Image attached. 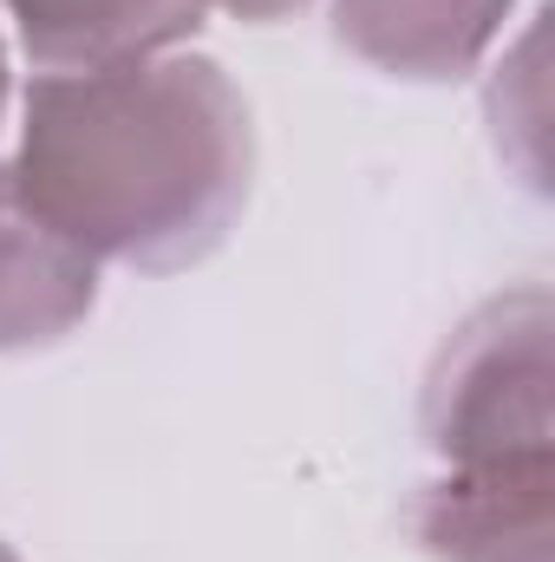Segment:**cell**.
I'll return each mask as SVG.
<instances>
[{
  "mask_svg": "<svg viewBox=\"0 0 555 562\" xmlns=\"http://www.w3.org/2000/svg\"><path fill=\"white\" fill-rule=\"evenodd\" d=\"M13 196L99 269L209 262L256 190V119L209 53H138L39 72L7 157Z\"/></svg>",
  "mask_w": 555,
  "mask_h": 562,
  "instance_id": "cell-1",
  "label": "cell"
},
{
  "mask_svg": "<svg viewBox=\"0 0 555 562\" xmlns=\"http://www.w3.org/2000/svg\"><path fill=\"white\" fill-rule=\"evenodd\" d=\"M550 288H510L471 307L438 347L418 400V438L444 491H555Z\"/></svg>",
  "mask_w": 555,
  "mask_h": 562,
  "instance_id": "cell-2",
  "label": "cell"
},
{
  "mask_svg": "<svg viewBox=\"0 0 555 562\" xmlns=\"http://www.w3.org/2000/svg\"><path fill=\"white\" fill-rule=\"evenodd\" d=\"M517 0H333V40L386 79L457 86L503 40Z\"/></svg>",
  "mask_w": 555,
  "mask_h": 562,
  "instance_id": "cell-3",
  "label": "cell"
},
{
  "mask_svg": "<svg viewBox=\"0 0 555 562\" xmlns=\"http://www.w3.org/2000/svg\"><path fill=\"white\" fill-rule=\"evenodd\" d=\"M99 307V262L53 236L0 164V353H46Z\"/></svg>",
  "mask_w": 555,
  "mask_h": 562,
  "instance_id": "cell-4",
  "label": "cell"
},
{
  "mask_svg": "<svg viewBox=\"0 0 555 562\" xmlns=\"http://www.w3.org/2000/svg\"><path fill=\"white\" fill-rule=\"evenodd\" d=\"M209 13V0H0V20H13V40L39 72L170 53Z\"/></svg>",
  "mask_w": 555,
  "mask_h": 562,
  "instance_id": "cell-5",
  "label": "cell"
},
{
  "mask_svg": "<svg viewBox=\"0 0 555 562\" xmlns=\"http://www.w3.org/2000/svg\"><path fill=\"white\" fill-rule=\"evenodd\" d=\"M209 7H223V13H236V20H249V26H275L287 13H301L307 0H209Z\"/></svg>",
  "mask_w": 555,
  "mask_h": 562,
  "instance_id": "cell-6",
  "label": "cell"
},
{
  "mask_svg": "<svg viewBox=\"0 0 555 562\" xmlns=\"http://www.w3.org/2000/svg\"><path fill=\"white\" fill-rule=\"evenodd\" d=\"M0 119H7V40H0Z\"/></svg>",
  "mask_w": 555,
  "mask_h": 562,
  "instance_id": "cell-7",
  "label": "cell"
},
{
  "mask_svg": "<svg viewBox=\"0 0 555 562\" xmlns=\"http://www.w3.org/2000/svg\"><path fill=\"white\" fill-rule=\"evenodd\" d=\"M0 562H20V557H13V550H7V543H0Z\"/></svg>",
  "mask_w": 555,
  "mask_h": 562,
  "instance_id": "cell-8",
  "label": "cell"
}]
</instances>
